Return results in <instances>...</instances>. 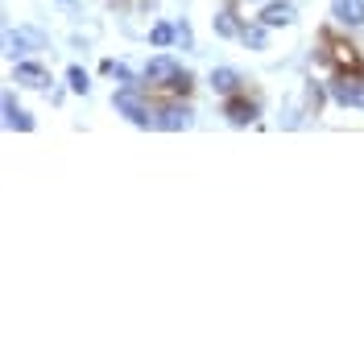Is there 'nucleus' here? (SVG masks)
Listing matches in <instances>:
<instances>
[{
	"label": "nucleus",
	"mask_w": 364,
	"mask_h": 364,
	"mask_svg": "<svg viewBox=\"0 0 364 364\" xmlns=\"http://www.w3.org/2000/svg\"><path fill=\"white\" fill-rule=\"evenodd\" d=\"M67 87L75 91V95H87V87H91L87 70H83V67H70V70H67Z\"/></svg>",
	"instance_id": "obj_17"
},
{
	"label": "nucleus",
	"mask_w": 364,
	"mask_h": 364,
	"mask_svg": "<svg viewBox=\"0 0 364 364\" xmlns=\"http://www.w3.org/2000/svg\"><path fill=\"white\" fill-rule=\"evenodd\" d=\"M112 108L124 116L129 124H136V129H154V112H158V108L145 100V87H120L112 95Z\"/></svg>",
	"instance_id": "obj_1"
},
{
	"label": "nucleus",
	"mask_w": 364,
	"mask_h": 364,
	"mask_svg": "<svg viewBox=\"0 0 364 364\" xmlns=\"http://www.w3.org/2000/svg\"><path fill=\"white\" fill-rule=\"evenodd\" d=\"M240 42L249 46V50H265V42H269V25L257 17L252 25H245V29H240Z\"/></svg>",
	"instance_id": "obj_14"
},
{
	"label": "nucleus",
	"mask_w": 364,
	"mask_h": 364,
	"mask_svg": "<svg viewBox=\"0 0 364 364\" xmlns=\"http://www.w3.org/2000/svg\"><path fill=\"white\" fill-rule=\"evenodd\" d=\"M327 95L340 108H364V70H336L327 83Z\"/></svg>",
	"instance_id": "obj_2"
},
{
	"label": "nucleus",
	"mask_w": 364,
	"mask_h": 364,
	"mask_svg": "<svg viewBox=\"0 0 364 364\" xmlns=\"http://www.w3.org/2000/svg\"><path fill=\"white\" fill-rule=\"evenodd\" d=\"M323 95H327V83H306V112H311V116H318Z\"/></svg>",
	"instance_id": "obj_18"
},
{
	"label": "nucleus",
	"mask_w": 364,
	"mask_h": 364,
	"mask_svg": "<svg viewBox=\"0 0 364 364\" xmlns=\"http://www.w3.org/2000/svg\"><path fill=\"white\" fill-rule=\"evenodd\" d=\"M323 63H331L336 70H364L360 50L348 42V38H336V33H323Z\"/></svg>",
	"instance_id": "obj_3"
},
{
	"label": "nucleus",
	"mask_w": 364,
	"mask_h": 364,
	"mask_svg": "<svg viewBox=\"0 0 364 364\" xmlns=\"http://www.w3.org/2000/svg\"><path fill=\"white\" fill-rule=\"evenodd\" d=\"M178 70L182 67L170 58V54H158V58H149V63H145V70H141V75H145V83H149V87H166Z\"/></svg>",
	"instance_id": "obj_7"
},
{
	"label": "nucleus",
	"mask_w": 364,
	"mask_h": 364,
	"mask_svg": "<svg viewBox=\"0 0 364 364\" xmlns=\"http://www.w3.org/2000/svg\"><path fill=\"white\" fill-rule=\"evenodd\" d=\"M224 116H228V124L245 129V124H252V120L261 116V104H257V100H249L245 91H236V95H228V100H224Z\"/></svg>",
	"instance_id": "obj_6"
},
{
	"label": "nucleus",
	"mask_w": 364,
	"mask_h": 364,
	"mask_svg": "<svg viewBox=\"0 0 364 364\" xmlns=\"http://www.w3.org/2000/svg\"><path fill=\"white\" fill-rule=\"evenodd\" d=\"M331 17L348 29L364 25V0H331Z\"/></svg>",
	"instance_id": "obj_10"
},
{
	"label": "nucleus",
	"mask_w": 364,
	"mask_h": 364,
	"mask_svg": "<svg viewBox=\"0 0 364 364\" xmlns=\"http://www.w3.org/2000/svg\"><path fill=\"white\" fill-rule=\"evenodd\" d=\"M191 124H195V112H191V104L178 100V95H170L158 112H154V129H161V133H182Z\"/></svg>",
	"instance_id": "obj_4"
},
{
	"label": "nucleus",
	"mask_w": 364,
	"mask_h": 364,
	"mask_svg": "<svg viewBox=\"0 0 364 364\" xmlns=\"http://www.w3.org/2000/svg\"><path fill=\"white\" fill-rule=\"evenodd\" d=\"M261 21L269 25V29H277V25H294L298 13H294V4H286V0H269L261 9Z\"/></svg>",
	"instance_id": "obj_12"
},
{
	"label": "nucleus",
	"mask_w": 364,
	"mask_h": 364,
	"mask_svg": "<svg viewBox=\"0 0 364 364\" xmlns=\"http://www.w3.org/2000/svg\"><path fill=\"white\" fill-rule=\"evenodd\" d=\"M46 33L42 29H4V54L13 58V63H21L29 50H46Z\"/></svg>",
	"instance_id": "obj_5"
},
{
	"label": "nucleus",
	"mask_w": 364,
	"mask_h": 364,
	"mask_svg": "<svg viewBox=\"0 0 364 364\" xmlns=\"http://www.w3.org/2000/svg\"><path fill=\"white\" fill-rule=\"evenodd\" d=\"M178 46H182V50H191V46H195V33H191V25H186V21H178Z\"/></svg>",
	"instance_id": "obj_19"
},
{
	"label": "nucleus",
	"mask_w": 364,
	"mask_h": 364,
	"mask_svg": "<svg viewBox=\"0 0 364 364\" xmlns=\"http://www.w3.org/2000/svg\"><path fill=\"white\" fill-rule=\"evenodd\" d=\"M191 87H195V75H191V70H178V75L166 83V91H170V95H178V100H186V95H191Z\"/></svg>",
	"instance_id": "obj_16"
},
{
	"label": "nucleus",
	"mask_w": 364,
	"mask_h": 364,
	"mask_svg": "<svg viewBox=\"0 0 364 364\" xmlns=\"http://www.w3.org/2000/svg\"><path fill=\"white\" fill-rule=\"evenodd\" d=\"M211 29L220 33V38H240V17H236V9L232 4H224V9H215V17H211Z\"/></svg>",
	"instance_id": "obj_13"
},
{
	"label": "nucleus",
	"mask_w": 364,
	"mask_h": 364,
	"mask_svg": "<svg viewBox=\"0 0 364 364\" xmlns=\"http://www.w3.org/2000/svg\"><path fill=\"white\" fill-rule=\"evenodd\" d=\"M13 83H21V87H33L42 91L46 83H50V75H46V67H38V63H13Z\"/></svg>",
	"instance_id": "obj_9"
},
{
	"label": "nucleus",
	"mask_w": 364,
	"mask_h": 364,
	"mask_svg": "<svg viewBox=\"0 0 364 364\" xmlns=\"http://www.w3.org/2000/svg\"><path fill=\"white\" fill-rule=\"evenodd\" d=\"M149 42L158 46V50H166V46H174V42H178V25H170V21H158L154 29H149Z\"/></svg>",
	"instance_id": "obj_15"
},
{
	"label": "nucleus",
	"mask_w": 364,
	"mask_h": 364,
	"mask_svg": "<svg viewBox=\"0 0 364 364\" xmlns=\"http://www.w3.org/2000/svg\"><path fill=\"white\" fill-rule=\"evenodd\" d=\"M211 87H215V95H236V91H245V79H240V70L232 67H215L211 70Z\"/></svg>",
	"instance_id": "obj_11"
},
{
	"label": "nucleus",
	"mask_w": 364,
	"mask_h": 364,
	"mask_svg": "<svg viewBox=\"0 0 364 364\" xmlns=\"http://www.w3.org/2000/svg\"><path fill=\"white\" fill-rule=\"evenodd\" d=\"M4 129H13V133H33V116L25 112V108H17V95L13 91H4Z\"/></svg>",
	"instance_id": "obj_8"
}]
</instances>
